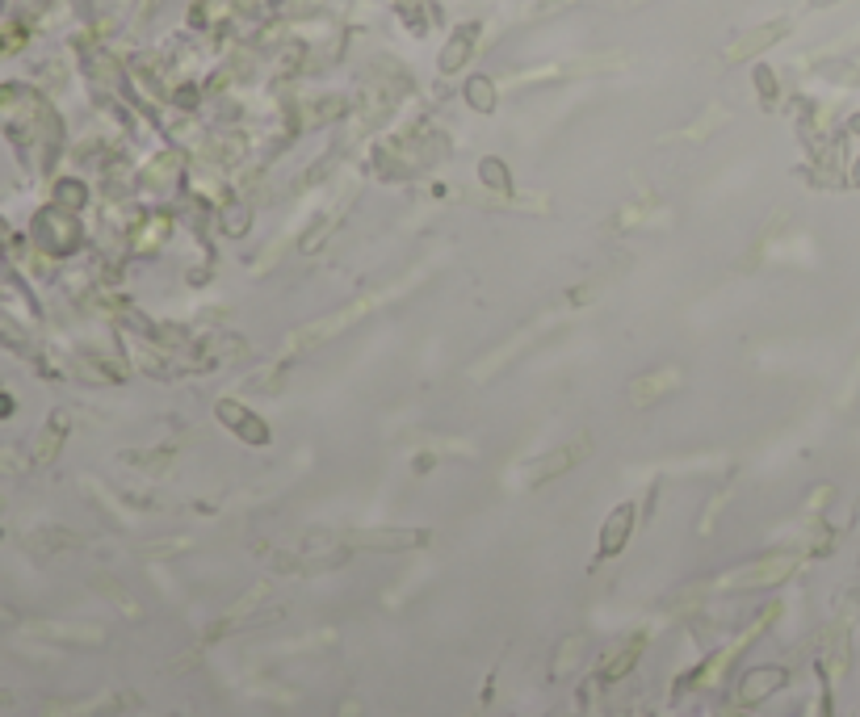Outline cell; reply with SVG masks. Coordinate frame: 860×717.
I'll return each mask as SVG.
<instances>
[{"label": "cell", "mask_w": 860, "mask_h": 717, "mask_svg": "<svg viewBox=\"0 0 860 717\" xmlns=\"http://www.w3.org/2000/svg\"><path fill=\"white\" fill-rule=\"evenodd\" d=\"M345 717H357V704H353V701L345 704Z\"/></svg>", "instance_id": "cell-3"}, {"label": "cell", "mask_w": 860, "mask_h": 717, "mask_svg": "<svg viewBox=\"0 0 860 717\" xmlns=\"http://www.w3.org/2000/svg\"><path fill=\"white\" fill-rule=\"evenodd\" d=\"M630 524H634V508L625 504V508L613 512V521L605 524V541H600V550L605 554H617L625 546V538H630Z\"/></svg>", "instance_id": "cell-1"}, {"label": "cell", "mask_w": 860, "mask_h": 717, "mask_svg": "<svg viewBox=\"0 0 860 717\" xmlns=\"http://www.w3.org/2000/svg\"><path fill=\"white\" fill-rule=\"evenodd\" d=\"M781 679H785V676H781L777 667H768V671H756V676H751V684H743V701H756L760 692H772Z\"/></svg>", "instance_id": "cell-2"}]
</instances>
